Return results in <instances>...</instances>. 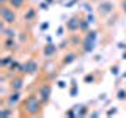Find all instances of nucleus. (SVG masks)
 Wrapping results in <instances>:
<instances>
[{"mask_svg": "<svg viewBox=\"0 0 126 118\" xmlns=\"http://www.w3.org/2000/svg\"><path fill=\"white\" fill-rule=\"evenodd\" d=\"M94 79H96V77H94V74L90 73V74H87V76H84V82H85V84H93Z\"/></svg>", "mask_w": 126, "mask_h": 118, "instance_id": "18", "label": "nucleus"}, {"mask_svg": "<svg viewBox=\"0 0 126 118\" xmlns=\"http://www.w3.org/2000/svg\"><path fill=\"white\" fill-rule=\"evenodd\" d=\"M88 30H90V21L87 19V16H85V17H82V19H80V27H79V31L85 35Z\"/></svg>", "mask_w": 126, "mask_h": 118, "instance_id": "17", "label": "nucleus"}, {"mask_svg": "<svg viewBox=\"0 0 126 118\" xmlns=\"http://www.w3.org/2000/svg\"><path fill=\"white\" fill-rule=\"evenodd\" d=\"M94 44H96V41H92V39H88L87 36H82V43H80L82 54H90V52H93Z\"/></svg>", "mask_w": 126, "mask_h": 118, "instance_id": "12", "label": "nucleus"}, {"mask_svg": "<svg viewBox=\"0 0 126 118\" xmlns=\"http://www.w3.org/2000/svg\"><path fill=\"white\" fill-rule=\"evenodd\" d=\"M117 19H118V16H117V14L113 16V17H110V19H109V22H106V27H112V25H115Z\"/></svg>", "mask_w": 126, "mask_h": 118, "instance_id": "21", "label": "nucleus"}, {"mask_svg": "<svg viewBox=\"0 0 126 118\" xmlns=\"http://www.w3.org/2000/svg\"><path fill=\"white\" fill-rule=\"evenodd\" d=\"M58 87H60V88H65L66 84H65V82H58Z\"/></svg>", "mask_w": 126, "mask_h": 118, "instance_id": "25", "label": "nucleus"}, {"mask_svg": "<svg viewBox=\"0 0 126 118\" xmlns=\"http://www.w3.org/2000/svg\"><path fill=\"white\" fill-rule=\"evenodd\" d=\"M85 113H87V107H82V110H79L77 115H85Z\"/></svg>", "mask_w": 126, "mask_h": 118, "instance_id": "24", "label": "nucleus"}, {"mask_svg": "<svg viewBox=\"0 0 126 118\" xmlns=\"http://www.w3.org/2000/svg\"><path fill=\"white\" fill-rule=\"evenodd\" d=\"M35 17H36V10H35L33 6L25 8V13H24V21L32 22V21H35Z\"/></svg>", "mask_w": 126, "mask_h": 118, "instance_id": "14", "label": "nucleus"}, {"mask_svg": "<svg viewBox=\"0 0 126 118\" xmlns=\"http://www.w3.org/2000/svg\"><path fill=\"white\" fill-rule=\"evenodd\" d=\"M10 88L13 91H22L24 88V74L17 73V74H13L10 79Z\"/></svg>", "mask_w": 126, "mask_h": 118, "instance_id": "8", "label": "nucleus"}, {"mask_svg": "<svg viewBox=\"0 0 126 118\" xmlns=\"http://www.w3.org/2000/svg\"><path fill=\"white\" fill-rule=\"evenodd\" d=\"M0 17H2V21L8 24V25H14L16 22H17V11L14 10L11 5H2L0 8Z\"/></svg>", "mask_w": 126, "mask_h": 118, "instance_id": "2", "label": "nucleus"}, {"mask_svg": "<svg viewBox=\"0 0 126 118\" xmlns=\"http://www.w3.org/2000/svg\"><path fill=\"white\" fill-rule=\"evenodd\" d=\"M0 31H2L3 38H16L17 36V31H16L14 27L8 25V24H5L3 21H2V24H0Z\"/></svg>", "mask_w": 126, "mask_h": 118, "instance_id": "10", "label": "nucleus"}, {"mask_svg": "<svg viewBox=\"0 0 126 118\" xmlns=\"http://www.w3.org/2000/svg\"><path fill=\"white\" fill-rule=\"evenodd\" d=\"M77 57H79V55H77L76 50H68V52H66V54L62 57V60H60V63H58V65H60L62 68H66V66L73 65V63L77 60Z\"/></svg>", "mask_w": 126, "mask_h": 118, "instance_id": "9", "label": "nucleus"}, {"mask_svg": "<svg viewBox=\"0 0 126 118\" xmlns=\"http://www.w3.org/2000/svg\"><path fill=\"white\" fill-rule=\"evenodd\" d=\"M69 94H71V96H74V94H77V85H76V82H73V84H71V90H69Z\"/></svg>", "mask_w": 126, "mask_h": 118, "instance_id": "22", "label": "nucleus"}, {"mask_svg": "<svg viewBox=\"0 0 126 118\" xmlns=\"http://www.w3.org/2000/svg\"><path fill=\"white\" fill-rule=\"evenodd\" d=\"M0 3H2V5H6V3H10V0H0Z\"/></svg>", "mask_w": 126, "mask_h": 118, "instance_id": "28", "label": "nucleus"}, {"mask_svg": "<svg viewBox=\"0 0 126 118\" xmlns=\"http://www.w3.org/2000/svg\"><path fill=\"white\" fill-rule=\"evenodd\" d=\"M117 98H118V99H121V101H125V99H126V90H123V88H121V90H118Z\"/></svg>", "mask_w": 126, "mask_h": 118, "instance_id": "20", "label": "nucleus"}, {"mask_svg": "<svg viewBox=\"0 0 126 118\" xmlns=\"http://www.w3.org/2000/svg\"><path fill=\"white\" fill-rule=\"evenodd\" d=\"M57 50H58L57 46L52 44V41H50V43H47V44L43 47V57L44 58H52V57H55Z\"/></svg>", "mask_w": 126, "mask_h": 118, "instance_id": "13", "label": "nucleus"}, {"mask_svg": "<svg viewBox=\"0 0 126 118\" xmlns=\"http://www.w3.org/2000/svg\"><path fill=\"white\" fill-rule=\"evenodd\" d=\"M39 71V61L36 58H29L25 63L22 65L21 74H25V76H33Z\"/></svg>", "mask_w": 126, "mask_h": 118, "instance_id": "5", "label": "nucleus"}, {"mask_svg": "<svg viewBox=\"0 0 126 118\" xmlns=\"http://www.w3.org/2000/svg\"><path fill=\"white\" fill-rule=\"evenodd\" d=\"M80 16H73V17H69V21H66V30L69 31V33H76L79 31V27H80Z\"/></svg>", "mask_w": 126, "mask_h": 118, "instance_id": "11", "label": "nucleus"}, {"mask_svg": "<svg viewBox=\"0 0 126 118\" xmlns=\"http://www.w3.org/2000/svg\"><path fill=\"white\" fill-rule=\"evenodd\" d=\"M25 3H27V0H10L8 5H11L16 11H21V10L25 8Z\"/></svg>", "mask_w": 126, "mask_h": 118, "instance_id": "16", "label": "nucleus"}, {"mask_svg": "<svg viewBox=\"0 0 126 118\" xmlns=\"http://www.w3.org/2000/svg\"><path fill=\"white\" fill-rule=\"evenodd\" d=\"M19 46H21V44L16 41V38H3L2 50H3V54H6V52L13 54V52H17V50H19Z\"/></svg>", "mask_w": 126, "mask_h": 118, "instance_id": "7", "label": "nucleus"}, {"mask_svg": "<svg viewBox=\"0 0 126 118\" xmlns=\"http://www.w3.org/2000/svg\"><path fill=\"white\" fill-rule=\"evenodd\" d=\"M96 13L101 19L109 17L110 14L115 13V3H113L112 0H101L96 5Z\"/></svg>", "mask_w": 126, "mask_h": 118, "instance_id": "3", "label": "nucleus"}, {"mask_svg": "<svg viewBox=\"0 0 126 118\" xmlns=\"http://www.w3.org/2000/svg\"><path fill=\"white\" fill-rule=\"evenodd\" d=\"M46 2H52V0H46Z\"/></svg>", "mask_w": 126, "mask_h": 118, "instance_id": "29", "label": "nucleus"}, {"mask_svg": "<svg viewBox=\"0 0 126 118\" xmlns=\"http://www.w3.org/2000/svg\"><path fill=\"white\" fill-rule=\"evenodd\" d=\"M43 101L38 98L36 93H32L25 99H22L21 102V109H22V115H27V117H38L43 113Z\"/></svg>", "mask_w": 126, "mask_h": 118, "instance_id": "1", "label": "nucleus"}, {"mask_svg": "<svg viewBox=\"0 0 126 118\" xmlns=\"http://www.w3.org/2000/svg\"><path fill=\"white\" fill-rule=\"evenodd\" d=\"M115 112H117V109L113 107V110H109V112H107V115H112V113H115Z\"/></svg>", "mask_w": 126, "mask_h": 118, "instance_id": "26", "label": "nucleus"}, {"mask_svg": "<svg viewBox=\"0 0 126 118\" xmlns=\"http://www.w3.org/2000/svg\"><path fill=\"white\" fill-rule=\"evenodd\" d=\"M14 60H16V58H14V55H13V54H10V55H3L2 60H0V66H2L3 69H8V66H10Z\"/></svg>", "mask_w": 126, "mask_h": 118, "instance_id": "15", "label": "nucleus"}, {"mask_svg": "<svg viewBox=\"0 0 126 118\" xmlns=\"http://www.w3.org/2000/svg\"><path fill=\"white\" fill-rule=\"evenodd\" d=\"M120 13L123 14V16H126V0H120Z\"/></svg>", "mask_w": 126, "mask_h": 118, "instance_id": "19", "label": "nucleus"}, {"mask_svg": "<svg viewBox=\"0 0 126 118\" xmlns=\"http://www.w3.org/2000/svg\"><path fill=\"white\" fill-rule=\"evenodd\" d=\"M36 94H38L39 99L43 101V104L46 105L50 101V94H52V85H50V82H43L36 88Z\"/></svg>", "mask_w": 126, "mask_h": 118, "instance_id": "4", "label": "nucleus"}, {"mask_svg": "<svg viewBox=\"0 0 126 118\" xmlns=\"http://www.w3.org/2000/svg\"><path fill=\"white\" fill-rule=\"evenodd\" d=\"M110 73H112L113 76H117V74H118V65H115V66H112V68H110Z\"/></svg>", "mask_w": 126, "mask_h": 118, "instance_id": "23", "label": "nucleus"}, {"mask_svg": "<svg viewBox=\"0 0 126 118\" xmlns=\"http://www.w3.org/2000/svg\"><path fill=\"white\" fill-rule=\"evenodd\" d=\"M2 102H5L6 105L16 109L22 102V94H21V91H13V90H11V93L8 94V96H3L2 98Z\"/></svg>", "mask_w": 126, "mask_h": 118, "instance_id": "6", "label": "nucleus"}, {"mask_svg": "<svg viewBox=\"0 0 126 118\" xmlns=\"http://www.w3.org/2000/svg\"><path fill=\"white\" fill-rule=\"evenodd\" d=\"M47 25H49V24H47V22H44V24L41 25V29H43V30H46V29H47Z\"/></svg>", "mask_w": 126, "mask_h": 118, "instance_id": "27", "label": "nucleus"}]
</instances>
